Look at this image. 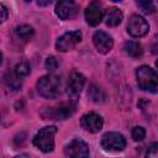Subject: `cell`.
<instances>
[{
	"instance_id": "obj_1",
	"label": "cell",
	"mask_w": 158,
	"mask_h": 158,
	"mask_svg": "<svg viewBox=\"0 0 158 158\" xmlns=\"http://www.w3.org/2000/svg\"><path fill=\"white\" fill-rule=\"evenodd\" d=\"M60 78L53 74L44 75L37 81V91L41 96L47 99H54L60 94Z\"/></svg>"
},
{
	"instance_id": "obj_2",
	"label": "cell",
	"mask_w": 158,
	"mask_h": 158,
	"mask_svg": "<svg viewBox=\"0 0 158 158\" xmlns=\"http://www.w3.org/2000/svg\"><path fill=\"white\" fill-rule=\"evenodd\" d=\"M136 78L138 86L149 93H158V74L149 67L142 65L136 70Z\"/></svg>"
},
{
	"instance_id": "obj_3",
	"label": "cell",
	"mask_w": 158,
	"mask_h": 158,
	"mask_svg": "<svg viewBox=\"0 0 158 158\" xmlns=\"http://www.w3.org/2000/svg\"><path fill=\"white\" fill-rule=\"evenodd\" d=\"M77 109V102L75 101H67V102H60L57 106L53 107H47L41 111V116L44 120H65L70 117Z\"/></svg>"
},
{
	"instance_id": "obj_4",
	"label": "cell",
	"mask_w": 158,
	"mask_h": 158,
	"mask_svg": "<svg viewBox=\"0 0 158 158\" xmlns=\"http://www.w3.org/2000/svg\"><path fill=\"white\" fill-rule=\"evenodd\" d=\"M57 133L56 126H46L41 128L33 137V144L42 152L48 153L54 148V135Z\"/></svg>"
},
{
	"instance_id": "obj_5",
	"label": "cell",
	"mask_w": 158,
	"mask_h": 158,
	"mask_svg": "<svg viewBox=\"0 0 158 158\" xmlns=\"http://www.w3.org/2000/svg\"><path fill=\"white\" fill-rule=\"evenodd\" d=\"M101 147L107 152H121L126 147V139L118 132H106L101 137Z\"/></svg>"
},
{
	"instance_id": "obj_6",
	"label": "cell",
	"mask_w": 158,
	"mask_h": 158,
	"mask_svg": "<svg viewBox=\"0 0 158 158\" xmlns=\"http://www.w3.org/2000/svg\"><path fill=\"white\" fill-rule=\"evenodd\" d=\"M84 84H85V78L83 74H80L77 70H73L69 74L68 84H67V94L72 101L77 102V100L84 88Z\"/></svg>"
},
{
	"instance_id": "obj_7",
	"label": "cell",
	"mask_w": 158,
	"mask_h": 158,
	"mask_svg": "<svg viewBox=\"0 0 158 158\" xmlns=\"http://www.w3.org/2000/svg\"><path fill=\"white\" fill-rule=\"evenodd\" d=\"M81 41V32L80 31H69L62 35L57 42H56V48L59 52H67L72 48H74L79 42Z\"/></svg>"
},
{
	"instance_id": "obj_8",
	"label": "cell",
	"mask_w": 158,
	"mask_h": 158,
	"mask_svg": "<svg viewBox=\"0 0 158 158\" xmlns=\"http://www.w3.org/2000/svg\"><path fill=\"white\" fill-rule=\"evenodd\" d=\"M149 30L148 22L139 15H132L127 23V32L132 37H142Z\"/></svg>"
},
{
	"instance_id": "obj_9",
	"label": "cell",
	"mask_w": 158,
	"mask_h": 158,
	"mask_svg": "<svg viewBox=\"0 0 158 158\" xmlns=\"http://www.w3.org/2000/svg\"><path fill=\"white\" fill-rule=\"evenodd\" d=\"M68 158H89V146L80 138H75L65 147Z\"/></svg>"
},
{
	"instance_id": "obj_10",
	"label": "cell",
	"mask_w": 158,
	"mask_h": 158,
	"mask_svg": "<svg viewBox=\"0 0 158 158\" xmlns=\"http://www.w3.org/2000/svg\"><path fill=\"white\" fill-rule=\"evenodd\" d=\"M102 118L100 115L95 114V112H89L81 116L80 118V125L84 130L91 132V133H96L102 128Z\"/></svg>"
},
{
	"instance_id": "obj_11",
	"label": "cell",
	"mask_w": 158,
	"mask_h": 158,
	"mask_svg": "<svg viewBox=\"0 0 158 158\" xmlns=\"http://www.w3.org/2000/svg\"><path fill=\"white\" fill-rule=\"evenodd\" d=\"M56 14L60 20H70L77 16L78 6L74 1H58L56 4Z\"/></svg>"
},
{
	"instance_id": "obj_12",
	"label": "cell",
	"mask_w": 158,
	"mask_h": 158,
	"mask_svg": "<svg viewBox=\"0 0 158 158\" xmlns=\"http://www.w3.org/2000/svg\"><path fill=\"white\" fill-rule=\"evenodd\" d=\"M104 16L101 5L98 1H91L85 9V20L90 26H98Z\"/></svg>"
},
{
	"instance_id": "obj_13",
	"label": "cell",
	"mask_w": 158,
	"mask_h": 158,
	"mask_svg": "<svg viewBox=\"0 0 158 158\" xmlns=\"http://www.w3.org/2000/svg\"><path fill=\"white\" fill-rule=\"evenodd\" d=\"M93 42L95 48L100 52V53H107L112 49L114 46V41L112 37L110 35H107L104 31H96L93 36Z\"/></svg>"
},
{
	"instance_id": "obj_14",
	"label": "cell",
	"mask_w": 158,
	"mask_h": 158,
	"mask_svg": "<svg viewBox=\"0 0 158 158\" xmlns=\"http://www.w3.org/2000/svg\"><path fill=\"white\" fill-rule=\"evenodd\" d=\"M122 12L117 7H109L105 12V22L110 27H115L122 21Z\"/></svg>"
},
{
	"instance_id": "obj_15",
	"label": "cell",
	"mask_w": 158,
	"mask_h": 158,
	"mask_svg": "<svg viewBox=\"0 0 158 158\" xmlns=\"http://www.w3.org/2000/svg\"><path fill=\"white\" fill-rule=\"evenodd\" d=\"M123 49H125L126 54L132 57V58H138L143 53L142 46L138 42H136V41H127V42H125Z\"/></svg>"
},
{
	"instance_id": "obj_16",
	"label": "cell",
	"mask_w": 158,
	"mask_h": 158,
	"mask_svg": "<svg viewBox=\"0 0 158 158\" xmlns=\"http://www.w3.org/2000/svg\"><path fill=\"white\" fill-rule=\"evenodd\" d=\"M88 96L94 102H102L106 99L105 91L99 85H95V84H91L89 86V89H88Z\"/></svg>"
},
{
	"instance_id": "obj_17",
	"label": "cell",
	"mask_w": 158,
	"mask_h": 158,
	"mask_svg": "<svg viewBox=\"0 0 158 158\" xmlns=\"http://www.w3.org/2000/svg\"><path fill=\"white\" fill-rule=\"evenodd\" d=\"M4 81H5V85L7 86V89H10L12 91H17L21 88V81L15 74L6 73L4 77Z\"/></svg>"
},
{
	"instance_id": "obj_18",
	"label": "cell",
	"mask_w": 158,
	"mask_h": 158,
	"mask_svg": "<svg viewBox=\"0 0 158 158\" xmlns=\"http://www.w3.org/2000/svg\"><path fill=\"white\" fill-rule=\"evenodd\" d=\"M16 36L22 40V41H27L33 36V28L30 25H21L16 28Z\"/></svg>"
},
{
	"instance_id": "obj_19",
	"label": "cell",
	"mask_w": 158,
	"mask_h": 158,
	"mask_svg": "<svg viewBox=\"0 0 158 158\" xmlns=\"http://www.w3.org/2000/svg\"><path fill=\"white\" fill-rule=\"evenodd\" d=\"M30 72H31V67H30V64H28L26 60L19 62V63L16 64V67H15V75H16L19 79L27 77V75L30 74Z\"/></svg>"
},
{
	"instance_id": "obj_20",
	"label": "cell",
	"mask_w": 158,
	"mask_h": 158,
	"mask_svg": "<svg viewBox=\"0 0 158 158\" xmlns=\"http://www.w3.org/2000/svg\"><path fill=\"white\" fill-rule=\"evenodd\" d=\"M131 135H132L133 141L138 142V141H142V139L144 138V136H146V131H144L143 127H141V126H136V127H133Z\"/></svg>"
},
{
	"instance_id": "obj_21",
	"label": "cell",
	"mask_w": 158,
	"mask_h": 158,
	"mask_svg": "<svg viewBox=\"0 0 158 158\" xmlns=\"http://www.w3.org/2000/svg\"><path fill=\"white\" fill-rule=\"evenodd\" d=\"M44 67H46L47 70L54 72V70L58 68V60H57V58L53 57V56L47 57V59H46V62H44Z\"/></svg>"
},
{
	"instance_id": "obj_22",
	"label": "cell",
	"mask_w": 158,
	"mask_h": 158,
	"mask_svg": "<svg viewBox=\"0 0 158 158\" xmlns=\"http://www.w3.org/2000/svg\"><path fill=\"white\" fill-rule=\"evenodd\" d=\"M137 5L141 7V10L144 14H152L156 10L152 1H137Z\"/></svg>"
},
{
	"instance_id": "obj_23",
	"label": "cell",
	"mask_w": 158,
	"mask_h": 158,
	"mask_svg": "<svg viewBox=\"0 0 158 158\" xmlns=\"http://www.w3.org/2000/svg\"><path fill=\"white\" fill-rule=\"evenodd\" d=\"M144 158H158V142H154L148 147Z\"/></svg>"
},
{
	"instance_id": "obj_24",
	"label": "cell",
	"mask_w": 158,
	"mask_h": 158,
	"mask_svg": "<svg viewBox=\"0 0 158 158\" xmlns=\"http://www.w3.org/2000/svg\"><path fill=\"white\" fill-rule=\"evenodd\" d=\"M151 49H152V53L158 54V35L154 37V41H153V43L151 46Z\"/></svg>"
},
{
	"instance_id": "obj_25",
	"label": "cell",
	"mask_w": 158,
	"mask_h": 158,
	"mask_svg": "<svg viewBox=\"0 0 158 158\" xmlns=\"http://www.w3.org/2000/svg\"><path fill=\"white\" fill-rule=\"evenodd\" d=\"M0 11H1V19H0V21L4 22V21L7 19V10H6V7H5L2 4L0 5Z\"/></svg>"
},
{
	"instance_id": "obj_26",
	"label": "cell",
	"mask_w": 158,
	"mask_h": 158,
	"mask_svg": "<svg viewBox=\"0 0 158 158\" xmlns=\"http://www.w3.org/2000/svg\"><path fill=\"white\" fill-rule=\"evenodd\" d=\"M15 158H30V157H28L27 154H25V153H23V154H19V156H16Z\"/></svg>"
},
{
	"instance_id": "obj_27",
	"label": "cell",
	"mask_w": 158,
	"mask_h": 158,
	"mask_svg": "<svg viewBox=\"0 0 158 158\" xmlns=\"http://www.w3.org/2000/svg\"><path fill=\"white\" fill-rule=\"evenodd\" d=\"M156 67H157V68H158V59H157V60H156Z\"/></svg>"
}]
</instances>
